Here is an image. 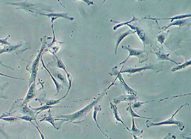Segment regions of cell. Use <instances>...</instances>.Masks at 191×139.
<instances>
[{"label": "cell", "mask_w": 191, "mask_h": 139, "mask_svg": "<svg viewBox=\"0 0 191 139\" xmlns=\"http://www.w3.org/2000/svg\"><path fill=\"white\" fill-rule=\"evenodd\" d=\"M107 89H105L104 91L99 95L96 99L88 105L84 107L83 109L73 114L68 115H61L60 116L56 117V118L60 119H63V120L65 119L67 122L74 123L73 122L75 120H80L83 118L85 117L87 115L93 107L102 99L104 96L107 93L106 92Z\"/></svg>", "instance_id": "cell-1"}, {"label": "cell", "mask_w": 191, "mask_h": 139, "mask_svg": "<svg viewBox=\"0 0 191 139\" xmlns=\"http://www.w3.org/2000/svg\"><path fill=\"white\" fill-rule=\"evenodd\" d=\"M163 64V62H160L158 64H151V65L149 64V65H147L142 68H132L126 67L122 70H121L119 73H128L131 74L139 72L142 74L141 71L147 69L152 70L155 72L158 73L162 70L163 68L164 67Z\"/></svg>", "instance_id": "cell-2"}, {"label": "cell", "mask_w": 191, "mask_h": 139, "mask_svg": "<svg viewBox=\"0 0 191 139\" xmlns=\"http://www.w3.org/2000/svg\"><path fill=\"white\" fill-rule=\"evenodd\" d=\"M186 105H189V104H188V103H186V104H184V105H183L181 106V107H180L179 109L178 110L176 111V113H174L171 118L167 119V120H165V121L161 122L154 123L149 121V120H147L146 121L147 127L149 128L150 127L152 126H160V125H162L175 124V125H177V126H178V127L179 128L180 130H181V131H182L185 128V126L183 125V124H182V122L176 120V119H174V117L175 115L177 114V113H178L179 111L180 110V109L182 107Z\"/></svg>", "instance_id": "cell-3"}, {"label": "cell", "mask_w": 191, "mask_h": 139, "mask_svg": "<svg viewBox=\"0 0 191 139\" xmlns=\"http://www.w3.org/2000/svg\"><path fill=\"white\" fill-rule=\"evenodd\" d=\"M40 89H40L39 90L37 89L35 85V81H34L33 83L29 88V91L25 99H23V101H22V103L21 102V103H19V104L18 105H21L24 104L27 105L28 103L36 96L38 93L39 92V91H40Z\"/></svg>", "instance_id": "cell-4"}, {"label": "cell", "mask_w": 191, "mask_h": 139, "mask_svg": "<svg viewBox=\"0 0 191 139\" xmlns=\"http://www.w3.org/2000/svg\"><path fill=\"white\" fill-rule=\"evenodd\" d=\"M122 47L124 49L128 50L130 54L128 58L124 62L120 63V64L125 63L131 56H136L138 57L140 59H143H143H146V56H148V55L146 54V51L134 49L130 48L129 47H127L126 46H122Z\"/></svg>", "instance_id": "cell-5"}, {"label": "cell", "mask_w": 191, "mask_h": 139, "mask_svg": "<svg viewBox=\"0 0 191 139\" xmlns=\"http://www.w3.org/2000/svg\"><path fill=\"white\" fill-rule=\"evenodd\" d=\"M17 108L18 109L11 113H13L18 111V113H22L24 115L30 116L35 118L37 116L36 113H37V111H33L31 109L30 107H28L27 105L24 104L21 105H18V107Z\"/></svg>", "instance_id": "cell-6"}, {"label": "cell", "mask_w": 191, "mask_h": 139, "mask_svg": "<svg viewBox=\"0 0 191 139\" xmlns=\"http://www.w3.org/2000/svg\"><path fill=\"white\" fill-rule=\"evenodd\" d=\"M138 97L137 96L132 95H121L117 98H114V102L116 105L119 104L122 102H131L133 101H137Z\"/></svg>", "instance_id": "cell-7"}, {"label": "cell", "mask_w": 191, "mask_h": 139, "mask_svg": "<svg viewBox=\"0 0 191 139\" xmlns=\"http://www.w3.org/2000/svg\"><path fill=\"white\" fill-rule=\"evenodd\" d=\"M118 75V77L119 79V80L122 82V85L124 87V88L125 89L126 91H127V93L128 94H130L132 95L136 96L137 94H138V91H136L133 89L131 88L126 84V83L125 82L124 80L123 77H122V74H121L119 72H118V71L117 73H116L113 74V75Z\"/></svg>", "instance_id": "cell-8"}, {"label": "cell", "mask_w": 191, "mask_h": 139, "mask_svg": "<svg viewBox=\"0 0 191 139\" xmlns=\"http://www.w3.org/2000/svg\"><path fill=\"white\" fill-rule=\"evenodd\" d=\"M48 113L49 116H45L43 118H41V120H40V122H41L43 121H46L50 123H51V124L53 126L55 129H57V130H58V129L57 128L55 124V120H61V119H56L55 118L53 117L52 116V113H51V111L50 109H49V110L48 111Z\"/></svg>", "instance_id": "cell-9"}, {"label": "cell", "mask_w": 191, "mask_h": 139, "mask_svg": "<svg viewBox=\"0 0 191 139\" xmlns=\"http://www.w3.org/2000/svg\"><path fill=\"white\" fill-rule=\"evenodd\" d=\"M63 98H64V97L63 96L62 98L57 100L52 99H45L43 98H38L37 100L41 104H43H43H45V105H46L52 106L53 105H57L59 103H61V102H60V101Z\"/></svg>", "instance_id": "cell-10"}, {"label": "cell", "mask_w": 191, "mask_h": 139, "mask_svg": "<svg viewBox=\"0 0 191 139\" xmlns=\"http://www.w3.org/2000/svg\"><path fill=\"white\" fill-rule=\"evenodd\" d=\"M109 100H110V104H111V108L112 109L113 111V113L114 115L115 118H116V119H117V124L118 121H120L124 125V126L126 127L127 130H128L129 131L130 130L129 128L127 126H126L123 121H122V118H121L120 116V115L119 113H118V108L117 107V106L116 105H114L112 103V102H111V101L110 99H109Z\"/></svg>", "instance_id": "cell-11"}, {"label": "cell", "mask_w": 191, "mask_h": 139, "mask_svg": "<svg viewBox=\"0 0 191 139\" xmlns=\"http://www.w3.org/2000/svg\"><path fill=\"white\" fill-rule=\"evenodd\" d=\"M29 107H30V108L33 111H39V112H38V113H37L36 116L38 115L39 114V113H41V112L43 111H44L46 110L49 109H51V108H62V107H64V108H65V107H53L52 106L46 105H44L43 106H41V107H39V108H33L32 107H31V106H29Z\"/></svg>", "instance_id": "cell-12"}, {"label": "cell", "mask_w": 191, "mask_h": 139, "mask_svg": "<svg viewBox=\"0 0 191 139\" xmlns=\"http://www.w3.org/2000/svg\"><path fill=\"white\" fill-rule=\"evenodd\" d=\"M101 110L102 108L101 106L100 105H98V104L95 105L94 106V111L93 112V118L94 120H95V122L96 123L97 126L98 127V128L99 129H100V131H101L105 135V136H107V137H108L107 135L105 134L102 131V130L101 128H100V126H99L98 124L97 121V115L98 112L99 111H101Z\"/></svg>", "instance_id": "cell-13"}, {"label": "cell", "mask_w": 191, "mask_h": 139, "mask_svg": "<svg viewBox=\"0 0 191 139\" xmlns=\"http://www.w3.org/2000/svg\"><path fill=\"white\" fill-rule=\"evenodd\" d=\"M132 121H133V124H132V129L130 130V132L132 135H135L136 136H139L141 134L143 133V130H140L138 129L136 126L135 124L134 118L132 117Z\"/></svg>", "instance_id": "cell-14"}, {"label": "cell", "mask_w": 191, "mask_h": 139, "mask_svg": "<svg viewBox=\"0 0 191 139\" xmlns=\"http://www.w3.org/2000/svg\"><path fill=\"white\" fill-rule=\"evenodd\" d=\"M135 32L136 31H132V30H128V31L126 32H125L119 35V36L117 38V46H116V54L118 47L119 44L120 43V42L122 41V40H123L126 36H127V35H129L130 34H134Z\"/></svg>", "instance_id": "cell-15"}, {"label": "cell", "mask_w": 191, "mask_h": 139, "mask_svg": "<svg viewBox=\"0 0 191 139\" xmlns=\"http://www.w3.org/2000/svg\"><path fill=\"white\" fill-rule=\"evenodd\" d=\"M9 85V83L8 82L5 83L0 85V98L4 99H8V96L4 95V92L5 90L8 88Z\"/></svg>", "instance_id": "cell-16"}, {"label": "cell", "mask_w": 191, "mask_h": 139, "mask_svg": "<svg viewBox=\"0 0 191 139\" xmlns=\"http://www.w3.org/2000/svg\"><path fill=\"white\" fill-rule=\"evenodd\" d=\"M155 53L156 54L157 56L158 59L160 60H168L171 61V62H174V63H176L177 64H180V63H177V62H175L174 61L170 59L169 58V55L170 54V53L168 54H164L161 53V52H155Z\"/></svg>", "instance_id": "cell-17"}, {"label": "cell", "mask_w": 191, "mask_h": 139, "mask_svg": "<svg viewBox=\"0 0 191 139\" xmlns=\"http://www.w3.org/2000/svg\"><path fill=\"white\" fill-rule=\"evenodd\" d=\"M130 102V105L129 107H128V108L126 109V110L128 111V113H129L130 114L131 116H132V117L140 118L146 119H153V118H152L143 117L141 116H140L138 115L136 113H135L134 111H133V109H132V103H131V102Z\"/></svg>", "instance_id": "cell-18"}, {"label": "cell", "mask_w": 191, "mask_h": 139, "mask_svg": "<svg viewBox=\"0 0 191 139\" xmlns=\"http://www.w3.org/2000/svg\"><path fill=\"white\" fill-rule=\"evenodd\" d=\"M10 117L4 118H1V119L5 120V121L8 122L12 123L14 122L17 123L18 121L21 120V119L19 118L16 117L15 116L11 115Z\"/></svg>", "instance_id": "cell-19"}, {"label": "cell", "mask_w": 191, "mask_h": 139, "mask_svg": "<svg viewBox=\"0 0 191 139\" xmlns=\"http://www.w3.org/2000/svg\"><path fill=\"white\" fill-rule=\"evenodd\" d=\"M191 64V61L190 60L188 61V62H185V63H184V64H182V65L174 67V68H172V70H171V71H172L174 72L180 70L181 69H184V68H186V67L188 66H190Z\"/></svg>", "instance_id": "cell-20"}, {"label": "cell", "mask_w": 191, "mask_h": 139, "mask_svg": "<svg viewBox=\"0 0 191 139\" xmlns=\"http://www.w3.org/2000/svg\"><path fill=\"white\" fill-rule=\"evenodd\" d=\"M15 116L19 118V119H21V120H26V121L30 122L31 123H32V124L33 125H35V124H34V123H33L32 121L33 120H35V122H36L38 126L40 127L39 126L38 124V123L37 122L36 118H34L33 117L31 116H30L28 115H24L23 116Z\"/></svg>", "instance_id": "cell-21"}, {"label": "cell", "mask_w": 191, "mask_h": 139, "mask_svg": "<svg viewBox=\"0 0 191 139\" xmlns=\"http://www.w3.org/2000/svg\"><path fill=\"white\" fill-rule=\"evenodd\" d=\"M190 17L191 15H182L177 16V17H174L172 18H167V19H154V18H149L148 19H153V20H165V19H172L171 22H172L174 19H182V18L187 17Z\"/></svg>", "instance_id": "cell-22"}, {"label": "cell", "mask_w": 191, "mask_h": 139, "mask_svg": "<svg viewBox=\"0 0 191 139\" xmlns=\"http://www.w3.org/2000/svg\"><path fill=\"white\" fill-rule=\"evenodd\" d=\"M147 101V102H137V101H136L135 103H134L133 104V106H132V108H133V109H139L141 107H142V105L144 103H149V102H152V101Z\"/></svg>", "instance_id": "cell-23"}, {"label": "cell", "mask_w": 191, "mask_h": 139, "mask_svg": "<svg viewBox=\"0 0 191 139\" xmlns=\"http://www.w3.org/2000/svg\"><path fill=\"white\" fill-rule=\"evenodd\" d=\"M186 21L185 20H178L177 21H176L174 23H172L171 24H170L168 26H166V27H165V29H166L167 28L169 27L170 26H171V25H179V26H181V25H183V24H184L185 23Z\"/></svg>", "instance_id": "cell-24"}, {"label": "cell", "mask_w": 191, "mask_h": 139, "mask_svg": "<svg viewBox=\"0 0 191 139\" xmlns=\"http://www.w3.org/2000/svg\"><path fill=\"white\" fill-rule=\"evenodd\" d=\"M67 74H68V81H69V85L67 94L65 95V96H63V97H64V98H65L66 96H67V95H68V93H69V90L70 89L71 87L72 80H73V77H72V75H71L70 74L68 73H67Z\"/></svg>", "instance_id": "cell-25"}, {"label": "cell", "mask_w": 191, "mask_h": 139, "mask_svg": "<svg viewBox=\"0 0 191 139\" xmlns=\"http://www.w3.org/2000/svg\"><path fill=\"white\" fill-rule=\"evenodd\" d=\"M5 125V124H2V123H0V132L2 133V134L4 135L5 136L6 138L7 139H8L7 138L8 137V136L7 133H6L5 132V129L4 128V126Z\"/></svg>", "instance_id": "cell-26"}, {"label": "cell", "mask_w": 191, "mask_h": 139, "mask_svg": "<svg viewBox=\"0 0 191 139\" xmlns=\"http://www.w3.org/2000/svg\"><path fill=\"white\" fill-rule=\"evenodd\" d=\"M176 137L175 135H172L171 133H169L163 139H176Z\"/></svg>", "instance_id": "cell-27"}, {"label": "cell", "mask_w": 191, "mask_h": 139, "mask_svg": "<svg viewBox=\"0 0 191 139\" xmlns=\"http://www.w3.org/2000/svg\"><path fill=\"white\" fill-rule=\"evenodd\" d=\"M34 126H35V127L38 130L39 133L40 134V136H41V139H45V135H44V134L43 133L41 132L40 131V130L39 128L38 127L35 126V125H34Z\"/></svg>", "instance_id": "cell-28"}, {"label": "cell", "mask_w": 191, "mask_h": 139, "mask_svg": "<svg viewBox=\"0 0 191 139\" xmlns=\"http://www.w3.org/2000/svg\"><path fill=\"white\" fill-rule=\"evenodd\" d=\"M190 95V93L189 94H186V95H183L176 96H174V97H168V98H165V99H163L161 100V101H160V102H161V101H163V100H164L167 99H168V98H174V97H179V96H185V95L186 96V95Z\"/></svg>", "instance_id": "cell-29"}, {"label": "cell", "mask_w": 191, "mask_h": 139, "mask_svg": "<svg viewBox=\"0 0 191 139\" xmlns=\"http://www.w3.org/2000/svg\"><path fill=\"white\" fill-rule=\"evenodd\" d=\"M133 135L134 139H142V136H136L134 135Z\"/></svg>", "instance_id": "cell-30"}, {"label": "cell", "mask_w": 191, "mask_h": 139, "mask_svg": "<svg viewBox=\"0 0 191 139\" xmlns=\"http://www.w3.org/2000/svg\"><path fill=\"white\" fill-rule=\"evenodd\" d=\"M6 116H8V115L7 114H3V115L1 116H0V119H1V118H2Z\"/></svg>", "instance_id": "cell-31"}, {"label": "cell", "mask_w": 191, "mask_h": 139, "mask_svg": "<svg viewBox=\"0 0 191 139\" xmlns=\"http://www.w3.org/2000/svg\"><path fill=\"white\" fill-rule=\"evenodd\" d=\"M25 139V138H23V139Z\"/></svg>", "instance_id": "cell-32"}]
</instances>
